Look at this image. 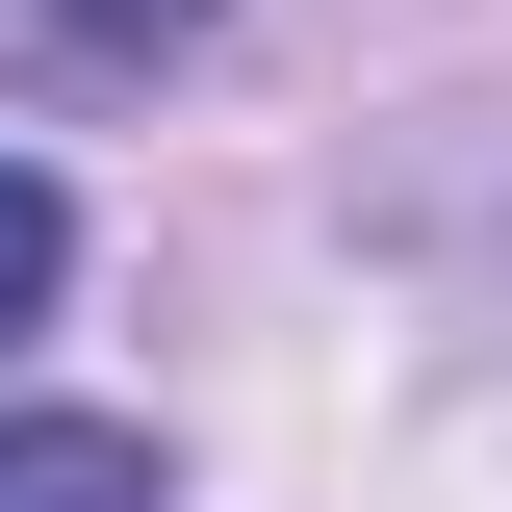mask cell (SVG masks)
<instances>
[{"label":"cell","mask_w":512,"mask_h":512,"mask_svg":"<svg viewBox=\"0 0 512 512\" xmlns=\"http://www.w3.org/2000/svg\"><path fill=\"white\" fill-rule=\"evenodd\" d=\"M52 282H77V205L0 154V333H52Z\"/></svg>","instance_id":"3"},{"label":"cell","mask_w":512,"mask_h":512,"mask_svg":"<svg viewBox=\"0 0 512 512\" xmlns=\"http://www.w3.org/2000/svg\"><path fill=\"white\" fill-rule=\"evenodd\" d=\"M0 52L26 77H180V52H231V0H0Z\"/></svg>","instance_id":"1"},{"label":"cell","mask_w":512,"mask_h":512,"mask_svg":"<svg viewBox=\"0 0 512 512\" xmlns=\"http://www.w3.org/2000/svg\"><path fill=\"white\" fill-rule=\"evenodd\" d=\"M0 512H154V436L128 410H0Z\"/></svg>","instance_id":"2"}]
</instances>
